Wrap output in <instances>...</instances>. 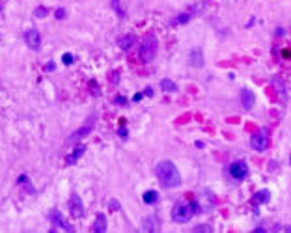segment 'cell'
<instances>
[{
    "mask_svg": "<svg viewBox=\"0 0 291 233\" xmlns=\"http://www.w3.org/2000/svg\"><path fill=\"white\" fill-rule=\"evenodd\" d=\"M155 173L159 177L161 185L166 186V188H176V186L181 185L179 170L172 160H161L159 164L155 166Z\"/></svg>",
    "mask_w": 291,
    "mask_h": 233,
    "instance_id": "1",
    "label": "cell"
},
{
    "mask_svg": "<svg viewBox=\"0 0 291 233\" xmlns=\"http://www.w3.org/2000/svg\"><path fill=\"white\" fill-rule=\"evenodd\" d=\"M157 47H159V43H157L155 34H145L142 43H140V58H142V62H145V64L153 62L155 54H157Z\"/></svg>",
    "mask_w": 291,
    "mask_h": 233,
    "instance_id": "2",
    "label": "cell"
},
{
    "mask_svg": "<svg viewBox=\"0 0 291 233\" xmlns=\"http://www.w3.org/2000/svg\"><path fill=\"white\" fill-rule=\"evenodd\" d=\"M196 213L194 211V205L189 203V201H178L172 209V218L174 222H178V224H187L189 220L192 218V214Z\"/></svg>",
    "mask_w": 291,
    "mask_h": 233,
    "instance_id": "3",
    "label": "cell"
},
{
    "mask_svg": "<svg viewBox=\"0 0 291 233\" xmlns=\"http://www.w3.org/2000/svg\"><path fill=\"white\" fill-rule=\"evenodd\" d=\"M95 120H97V118H95V116H92V118H90V120H88L84 125L80 127V129H77V131H75V133H73L71 136L67 138V146H75V144H79L82 138H86L88 134L93 131V121H95Z\"/></svg>",
    "mask_w": 291,
    "mask_h": 233,
    "instance_id": "4",
    "label": "cell"
},
{
    "mask_svg": "<svg viewBox=\"0 0 291 233\" xmlns=\"http://www.w3.org/2000/svg\"><path fill=\"white\" fill-rule=\"evenodd\" d=\"M67 207H69V214L73 218H82L84 216V203H82L79 194H71V198L67 201Z\"/></svg>",
    "mask_w": 291,
    "mask_h": 233,
    "instance_id": "5",
    "label": "cell"
},
{
    "mask_svg": "<svg viewBox=\"0 0 291 233\" xmlns=\"http://www.w3.org/2000/svg\"><path fill=\"white\" fill-rule=\"evenodd\" d=\"M25 43H27V47L30 49V51H34V53L41 51V36H40V32H38L36 28L27 30V32H25Z\"/></svg>",
    "mask_w": 291,
    "mask_h": 233,
    "instance_id": "6",
    "label": "cell"
},
{
    "mask_svg": "<svg viewBox=\"0 0 291 233\" xmlns=\"http://www.w3.org/2000/svg\"><path fill=\"white\" fill-rule=\"evenodd\" d=\"M51 222H53V226H54L53 231H56V227H62V229H64V231H67V233L75 231V227H73L69 222H66V218L60 214L58 209H53V211H51Z\"/></svg>",
    "mask_w": 291,
    "mask_h": 233,
    "instance_id": "7",
    "label": "cell"
},
{
    "mask_svg": "<svg viewBox=\"0 0 291 233\" xmlns=\"http://www.w3.org/2000/svg\"><path fill=\"white\" fill-rule=\"evenodd\" d=\"M250 144L256 151H265V149L269 147V134H267V131H259V133L254 134L250 140Z\"/></svg>",
    "mask_w": 291,
    "mask_h": 233,
    "instance_id": "8",
    "label": "cell"
},
{
    "mask_svg": "<svg viewBox=\"0 0 291 233\" xmlns=\"http://www.w3.org/2000/svg\"><path fill=\"white\" fill-rule=\"evenodd\" d=\"M230 175L237 181L245 179L246 175H248V166H246L245 160H235L232 166H230Z\"/></svg>",
    "mask_w": 291,
    "mask_h": 233,
    "instance_id": "9",
    "label": "cell"
},
{
    "mask_svg": "<svg viewBox=\"0 0 291 233\" xmlns=\"http://www.w3.org/2000/svg\"><path fill=\"white\" fill-rule=\"evenodd\" d=\"M189 64H191L192 67H202L204 66V56H202V51H198V49L191 51V54H189Z\"/></svg>",
    "mask_w": 291,
    "mask_h": 233,
    "instance_id": "10",
    "label": "cell"
},
{
    "mask_svg": "<svg viewBox=\"0 0 291 233\" xmlns=\"http://www.w3.org/2000/svg\"><path fill=\"white\" fill-rule=\"evenodd\" d=\"M84 151H86V146H79L77 149H75V151H73L71 155H67V157H66V164H67V166L75 164V162H77V160H79L80 157L84 155Z\"/></svg>",
    "mask_w": 291,
    "mask_h": 233,
    "instance_id": "11",
    "label": "cell"
},
{
    "mask_svg": "<svg viewBox=\"0 0 291 233\" xmlns=\"http://www.w3.org/2000/svg\"><path fill=\"white\" fill-rule=\"evenodd\" d=\"M93 231L95 233H105L106 231V214L99 213L95 216V222H93Z\"/></svg>",
    "mask_w": 291,
    "mask_h": 233,
    "instance_id": "12",
    "label": "cell"
},
{
    "mask_svg": "<svg viewBox=\"0 0 291 233\" xmlns=\"http://www.w3.org/2000/svg\"><path fill=\"white\" fill-rule=\"evenodd\" d=\"M241 103H243V108L245 110H250L252 105H254V93L250 90H243L241 92Z\"/></svg>",
    "mask_w": 291,
    "mask_h": 233,
    "instance_id": "13",
    "label": "cell"
},
{
    "mask_svg": "<svg viewBox=\"0 0 291 233\" xmlns=\"http://www.w3.org/2000/svg\"><path fill=\"white\" fill-rule=\"evenodd\" d=\"M118 45H119V49H121V51H129V49L134 45V36H132V34H127V36H123V38L118 41Z\"/></svg>",
    "mask_w": 291,
    "mask_h": 233,
    "instance_id": "14",
    "label": "cell"
},
{
    "mask_svg": "<svg viewBox=\"0 0 291 233\" xmlns=\"http://www.w3.org/2000/svg\"><path fill=\"white\" fill-rule=\"evenodd\" d=\"M142 229L144 231H159V222L153 218V216H150V218H145L142 222Z\"/></svg>",
    "mask_w": 291,
    "mask_h": 233,
    "instance_id": "15",
    "label": "cell"
},
{
    "mask_svg": "<svg viewBox=\"0 0 291 233\" xmlns=\"http://www.w3.org/2000/svg\"><path fill=\"white\" fill-rule=\"evenodd\" d=\"M254 203L256 205H261V203H267V201L271 200V194H269V190H259V192L254 194Z\"/></svg>",
    "mask_w": 291,
    "mask_h": 233,
    "instance_id": "16",
    "label": "cell"
},
{
    "mask_svg": "<svg viewBox=\"0 0 291 233\" xmlns=\"http://www.w3.org/2000/svg\"><path fill=\"white\" fill-rule=\"evenodd\" d=\"M161 90L166 93H176L178 92V84L170 79H165V80H161Z\"/></svg>",
    "mask_w": 291,
    "mask_h": 233,
    "instance_id": "17",
    "label": "cell"
},
{
    "mask_svg": "<svg viewBox=\"0 0 291 233\" xmlns=\"http://www.w3.org/2000/svg\"><path fill=\"white\" fill-rule=\"evenodd\" d=\"M142 200H144L148 205H153V203H157V200H159V192H157V190H148V192H144Z\"/></svg>",
    "mask_w": 291,
    "mask_h": 233,
    "instance_id": "18",
    "label": "cell"
},
{
    "mask_svg": "<svg viewBox=\"0 0 291 233\" xmlns=\"http://www.w3.org/2000/svg\"><path fill=\"white\" fill-rule=\"evenodd\" d=\"M54 17H56V19H64V17H66V10H64V8H58V10H56V12H54Z\"/></svg>",
    "mask_w": 291,
    "mask_h": 233,
    "instance_id": "19",
    "label": "cell"
},
{
    "mask_svg": "<svg viewBox=\"0 0 291 233\" xmlns=\"http://www.w3.org/2000/svg\"><path fill=\"white\" fill-rule=\"evenodd\" d=\"M34 15H36V17H45V15H47V8L40 6L38 10H36V12H34Z\"/></svg>",
    "mask_w": 291,
    "mask_h": 233,
    "instance_id": "20",
    "label": "cell"
},
{
    "mask_svg": "<svg viewBox=\"0 0 291 233\" xmlns=\"http://www.w3.org/2000/svg\"><path fill=\"white\" fill-rule=\"evenodd\" d=\"M194 231H196V233L211 231V227H209V226H205V224H202V226H196V227H194Z\"/></svg>",
    "mask_w": 291,
    "mask_h": 233,
    "instance_id": "21",
    "label": "cell"
},
{
    "mask_svg": "<svg viewBox=\"0 0 291 233\" xmlns=\"http://www.w3.org/2000/svg\"><path fill=\"white\" fill-rule=\"evenodd\" d=\"M189 17H191V15H181V17H178V19H176V25H185L187 21H189Z\"/></svg>",
    "mask_w": 291,
    "mask_h": 233,
    "instance_id": "22",
    "label": "cell"
},
{
    "mask_svg": "<svg viewBox=\"0 0 291 233\" xmlns=\"http://www.w3.org/2000/svg\"><path fill=\"white\" fill-rule=\"evenodd\" d=\"M62 62L69 66V64H73V56H71V54H64V56H62Z\"/></svg>",
    "mask_w": 291,
    "mask_h": 233,
    "instance_id": "23",
    "label": "cell"
},
{
    "mask_svg": "<svg viewBox=\"0 0 291 233\" xmlns=\"http://www.w3.org/2000/svg\"><path fill=\"white\" fill-rule=\"evenodd\" d=\"M118 4H119V0H112V8L116 10V12H118V14H121V12H119V6H118Z\"/></svg>",
    "mask_w": 291,
    "mask_h": 233,
    "instance_id": "24",
    "label": "cell"
},
{
    "mask_svg": "<svg viewBox=\"0 0 291 233\" xmlns=\"http://www.w3.org/2000/svg\"><path fill=\"white\" fill-rule=\"evenodd\" d=\"M45 69L47 71H54V62H49V64L45 66Z\"/></svg>",
    "mask_w": 291,
    "mask_h": 233,
    "instance_id": "25",
    "label": "cell"
},
{
    "mask_svg": "<svg viewBox=\"0 0 291 233\" xmlns=\"http://www.w3.org/2000/svg\"><path fill=\"white\" fill-rule=\"evenodd\" d=\"M110 209H119V205H118V201H110Z\"/></svg>",
    "mask_w": 291,
    "mask_h": 233,
    "instance_id": "26",
    "label": "cell"
},
{
    "mask_svg": "<svg viewBox=\"0 0 291 233\" xmlns=\"http://www.w3.org/2000/svg\"><path fill=\"white\" fill-rule=\"evenodd\" d=\"M119 136H127V129L121 127V129H119Z\"/></svg>",
    "mask_w": 291,
    "mask_h": 233,
    "instance_id": "27",
    "label": "cell"
},
{
    "mask_svg": "<svg viewBox=\"0 0 291 233\" xmlns=\"http://www.w3.org/2000/svg\"><path fill=\"white\" fill-rule=\"evenodd\" d=\"M142 97H144V93H136V95H134V101H140Z\"/></svg>",
    "mask_w": 291,
    "mask_h": 233,
    "instance_id": "28",
    "label": "cell"
},
{
    "mask_svg": "<svg viewBox=\"0 0 291 233\" xmlns=\"http://www.w3.org/2000/svg\"><path fill=\"white\" fill-rule=\"evenodd\" d=\"M0 14H2V6H0Z\"/></svg>",
    "mask_w": 291,
    "mask_h": 233,
    "instance_id": "29",
    "label": "cell"
},
{
    "mask_svg": "<svg viewBox=\"0 0 291 233\" xmlns=\"http://www.w3.org/2000/svg\"><path fill=\"white\" fill-rule=\"evenodd\" d=\"M287 231H291V227H289V229H287Z\"/></svg>",
    "mask_w": 291,
    "mask_h": 233,
    "instance_id": "30",
    "label": "cell"
},
{
    "mask_svg": "<svg viewBox=\"0 0 291 233\" xmlns=\"http://www.w3.org/2000/svg\"><path fill=\"white\" fill-rule=\"evenodd\" d=\"M289 162H291V159H289Z\"/></svg>",
    "mask_w": 291,
    "mask_h": 233,
    "instance_id": "31",
    "label": "cell"
}]
</instances>
